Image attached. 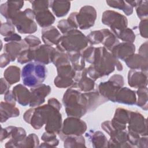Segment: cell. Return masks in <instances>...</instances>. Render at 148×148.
<instances>
[{
    "instance_id": "32",
    "label": "cell",
    "mask_w": 148,
    "mask_h": 148,
    "mask_svg": "<svg viewBox=\"0 0 148 148\" xmlns=\"http://www.w3.org/2000/svg\"><path fill=\"white\" fill-rule=\"evenodd\" d=\"M101 30L103 35L101 43L106 50L111 52L113 48L120 43L119 40L110 29L104 28Z\"/></svg>"
},
{
    "instance_id": "2",
    "label": "cell",
    "mask_w": 148,
    "mask_h": 148,
    "mask_svg": "<svg viewBox=\"0 0 148 148\" xmlns=\"http://www.w3.org/2000/svg\"><path fill=\"white\" fill-rule=\"evenodd\" d=\"M62 103L68 117L81 118L88 112L87 98L77 88L70 87L66 90L63 95Z\"/></svg>"
},
{
    "instance_id": "57",
    "label": "cell",
    "mask_w": 148,
    "mask_h": 148,
    "mask_svg": "<svg viewBox=\"0 0 148 148\" xmlns=\"http://www.w3.org/2000/svg\"><path fill=\"white\" fill-rule=\"evenodd\" d=\"M77 12H72L70 14V15L68 16L67 20L68 22L70 23V24L75 28V29H77L78 26L77 24V21H76V14Z\"/></svg>"
},
{
    "instance_id": "19",
    "label": "cell",
    "mask_w": 148,
    "mask_h": 148,
    "mask_svg": "<svg viewBox=\"0 0 148 148\" xmlns=\"http://www.w3.org/2000/svg\"><path fill=\"white\" fill-rule=\"evenodd\" d=\"M130 111L122 108H118L116 109L114 116L110 121L114 129L119 131L125 130L129 120Z\"/></svg>"
},
{
    "instance_id": "28",
    "label": "cell",
    "mask_w": 148,
    "mask_h": 148,
    "mask_svg": "<svg viewBox=\"0 0 148 148\" xmlns=\"http://www.w3.org/2000/svg\"><path fill=\"white\" fill-rule=\"evenodd\" d=\"M1 123L6 122L9 119L18 117L20 114L19 109L16 106L2 101L0 105Z\"/></svg>"
},
{
    "instance_id": "44",
    "label": "cell",
    "mask_w": 148,
    "mask_h": 148,
    "mask_svg": "<svg viewBox=\"0 0 148 148\" xmlns=\"http://www.w3.org/2000/svg\"><path fill=\"white\" fill-rule=\"evenodd\" d=\"M86 36L88 39V43L92 46L101 43L103 38V35L101 30H95L91 31Z\"/></svg>"
},
{
    "instance_id": "34",
    "label": "cell",
    "mask_w": 148,
    "mask_h": 148,
    "mask_svg": "<svg viewBox=\"0 0 148 148\" xmlns=\"http://www.w3.org/2000/svg\"><path fill=\"white\" fill-rule=\"evenodd\" d=\"M51 60V62L53 63L56 68L64 65L71 64L67 53L60 50L56 47L54 48Z\"/></svg>"
},
{
    "instance_id": "50",
    "label": "cell",
    "mask_w": 148,
    "mask_h": 148,
    "mask_svg": "<svg viewBox=\"0 0 148 148\" xmlns=\"http://www.w3.org/2000/svg\"><path fill=\"white\" fill-rule=\"evenodd\" d=\"M57 28L60 32H61L62 34H64L73 29H76L70 24L67 19H62L60 20L57 24Z\"/></svg>"
},
{
    "instance_id": "16",
    "label": "cell",
    "mask_w": 148,
    "mask_h": 148,
    "mask_svg": "<svg viewBox=\"0 0 148 148\" xmlns=\"http://www.w3.org/2000/svg\"><path fill=\"white\" fill-rule=\"evenodd\" d=\"M24 1H8L2 3L0 6V12L8 22H10L16 14L21 10L24 6Z\"/></svg>"
},
{
    "instance_id": "4",
    "label": "cell",
    "mask_w": 148,
    "mask_h": 148,
    "mask_svg": "<svg viewBox=\"0 0 148 148\" xmlns=\"http://www.w3.org/2000/svg\"><path fill=\"white\" fill-rule=\"evenodd\" d=\"M47 70L45 65L32 62L24 66L21 77L23 83L28 87H34L42 84L47 77Z\"/></svg>"
},
{
    "instance_id": "14",
    "label": "cell",
    "mask_w": 148,
    "mask_h": 148,
    "mask_svg": "<svg viewBox=\"0 0 148 148\" xmlns=\"http://www.w3.org/2000/svg\"><path fill=\"white\" fill-rule=\"evenodd\" d=\"M54 48L53 46L44 44L31 49L33 60L34 62L43 65L50 64L51 62V54Z\"/></svg>"
},
{
    "instance_id": "11",
    "label": "cell",
    "mask_w": 148,
    "mask_h": 148,
    "mask_svg": "<svg viewBox=\"0 0 148 148\" xmlns=\"http://www.w3.org/2000/svg\"><path fill=\"white\" fill-rule=\"evenodd\" d=\"M51 91L50 86L43 83L31 88V99L29 106L31 108L40 106L45 102V97L50 93Z\"/></svg>"
},
{
    "instance_id": "55",
    "label": "cell",
    "mask_w": 148,
    "mask_h": 148,
    "mask_svg": "<svg viewBox=\"0 0 148 148\" xmlns=\"http://www.w3.org/2000/svg\"><path fill=\"white\" fill-rule=\"evenodd\" d=\"M11 61V60L9 56L6 53H4L1 55L0 57V66L1 68H3L6 66Z\"/></svg>"
},
{
    "instance_id": "29",
    "label": "cell",
    "mask_w": 148,
    "mask_h": 148,
    "mask_svg": "<svg viewBox=\"0 0 148 148\" xmlns=\"http://www.w3.org/2000/svg\"><path fill=\"white\" fill-rule=\"evenodd\" d=\"M86 136L89 139L93 147L100 148L108 147V140L107 138L101 131L90 130L86 134Z\"/></svg>"
},
{
    "instance_id": "15",
    "label": "cell",
    "mask_w": 148,
    "mask_h": 148,
    "mask_svg": "<svg viewBox=\"0 0 148 148\" xmlns=\"http://www.w3.org/2000/svg\"><path fill=\"white\" fill-rule=\"evenodd\" d=\"M62 124V116L60 110L51 106L45 124V131L58 134L61 130Z\"/></svg>"
},
{
    "instance_id": "5",
    "label": "cell",
    "mask_w": 148,
    "mask_h": 148,
    "mask_svg": "<svg viewBox=\"0 0 148 148\" xmlns=\"http://www.w3.org/2000/svg\"><path fill=\"white\" fill-rule=\"evenodd\" d=\"M35 18V14L33 10L27 8L24 11L18 12L10 23L14 25L19 33L31 34L38 29Z\"/></svg>"
},
{
    "instance_id": "51",
    "label": "cell",
    "mask_w": 148,
    "mask_h": 148,
    "mask_svg": "<svg viewBox=\"0 0 148 148\" xmlns=\"http://www.w3.org/2000/svg\"><path fill=\"white\" fill-rule=\"evenodd\" d=\"M24 41L28 45L29 48L33 49L41 45L40 39L34 35H28L24 39Z\"/></svg>"
},
{
    "instance_id": "38",
    "label": "cell",
    "mask_w": 148,
    "mask_h": 148,
    "mask_svg": "<svg viewBox=\"0 0 148 148\" xmlns=\"http://www.w3.org/2000/svg\"><path fill=\"white\" fill-rule=\"evenodd\" d=\"M41 139L44 142L39 146V147H56L59 143V140L57 139L56 134L53 132H45L42 135Z\"/></svg>"
},
{
    "instance_id": "53",
    "label": "cell",
    "mask_w": 148,
    "mask_h": 148,
    "mask_svg": "<svg viewBox=\"0 0 148 148\" xmlns=\"http://www.w3.org/2000/svg\"><path fill=\"white\" fill-rule=\"evenodd\" d=\"M109 80L113 82L114 84H116L117 86H118L120 87H123L124 84V77L121 75L114 74L109 78Z\"/></svg>"
},
{
    "instance_id": "20",
    "label": "cell",
    "mask_w": 148,
    "mask_h": 148,
    "mask_svg": "<svg viewBox=\"0 0 148 148\" xmlns=\"http://www.w3.org/2000/svg\"><path fill=\"white\" fill-rule=\"evenodd\" d=\"M29 47L24 40L18 42H8L4 45V51L10 57L11 61H14L17 57Z\"/></svg>"
},
{
    "instance_id": "30",
    "label": "cell",
    "mask_w": 148,
    "mask_h": 148,
    "mask_svg": "<svg viewBox=\"0 0 148 148\" xmlns=\"http://www.w3.org/2000/svg\"><path fill=\"white\" fill-rule=\"evenodd\" d=\"M50 8L57 17L66 16L71 8V2L65 1H50Z\"/></svg>"
},
{
    "instance_id": "59",
    "label": "cell",
    "mask_w": 148,
    "mask_h": 148,
    "mask_svg": "<svg viewBox=\"0 0 148 148\" xmlns=\"http://www.w3.org/2000/svg\"><path fill=\"white\" fill-rule=\"evenodd\" d=\"M3 40L7 42H18V41H21L22 39H21V36L20 35H18V34L14 33L9 36L4 38Z\"/></svg>"
},
{
    "instance_id": "41",
    "label": "cell",
    "mask_w": 148,
    "mask_h": 148,
    "mask_svg": "<svg viewBox=\"0 0 148 148\" xmlns=\"http://www.w3.org/2000/svg\"><path fill=\"white\" fill-rule=\"evenodd\" d=\"M57 75L60 77H70L72 79L75 78L77 72H76L71 64L64 65L57 68Z\"/></svg>"
},
{
    "instance_id": "8",
    "label": "cell",
    "mask_w": 148,
    "mask_h": 148,
    "mask_svg": "<svg viewBox=\"0 0 148 148\" xmlns=\"http://www.w3.org/2000/svg\"><path fill=\"white\" fill-rule=\"evenodd\" d=\"M128 133L136 136H147V119L139 112L130 111Z\"/></svg>"
},
{
    "instance_id": "49",
    "label": "cell",
    "mask_w": 148,
    "mask_h": 148,
    "mask_svg": "<svg viewBox=\"0 0 148 148\" xmlns=\"http://www.w3.org/2000/svg\"><path fill=\"white\" fill-rule=\"evenodd\" d=\"M17 62L20 64H24L33 60L32 52L31 49L29 48L24 51L17 58Z\"/></svg>"
},
{
    "instance_id": "63",
    "label": "cell",
    "mask_w": 148,
    "mask_h": 148,
    "mask_svg": "<svg viewBox=\"0 0 148 148\" xmlns=\"http://www.w3.org/2000/svg\"><path fill=\"white\" fill-rule=\"evenodd\" d=\"M127 3L131 5L132 8L136 7L140 2L141 1H125Z\"/></svg>"
},
{
    "instance_id": "33",
    "label": "cell",
    "mask_w": 148,
    "mask_h": 148,
    "mask_svg": "<svg viewBox=\"0 0 148 148\" xmlns=\"http://www.w3.org/2000/svg\"><path fill=\"white\" fill-rule=\"evenodd\" d=\"M21 70L17 66L11 65L8 66L3 72L4 78L10 84H13L20 80Z\"/></svg>"
},
{
    "instance_id": "22",
    "label": "cell",
    "mask_w": 148,
    "mask_h": 148,
    "mask_svg": "<svg viewBox=\"0 0 148 148\" xmlns=\"http://www.w3.org/2000/svg\"><path fill=\"white\" fill-rule=\"evenodd\" d=\"M136 94L135 91L126 87H122L117 92L114 97V102L133 105L136 103Z\"/></svg>"
},
{
    "instance_id": "7",
    "label": "cell",
    "mask_w": 148,
    "mask_h": 148,
    "mask_svg": "<svg viewBox=\"0 0 148 148\" xmlns=\"http://www.w3.org/2000/svg\"><path fill=\"white\" fill-rule=\"evenodd\" d=\"M87 128V124L80 118L69 116L62 122V127L58 135L61 140L64 141L68 136L82 135Z\"/></svg>"
},
{
    "instance_id": "43",
    "label": "cell",
    "mask_w": 148,
    "mask_h": 148,
    "mask_svg": "<svg viewBox=\"0 0 148 148\" xmlns=\"http://www.w3.org/2000/svg\"><path fill=\"white\" fill-rule=\"evenodd\" d=\"M39 140L38 136L34 133L29 134L25 137L21 144L20 147H39Z\"/></svg>"
},
{
    "instance_id": "39",
    "label": "cell",
    "mask_w": 148,
    "mask_h": 148,
    "mask_svg": "<svg viewBox=\"0 0 148 148\" xmlns=\"http://www.w3.org/2000/svg\"><path fill=\"white\" fill-rule=\"evenodd\" d=\"M136 94L138 96V98H136V102L135 104L143 110L147 111L148 109L147 87H146L138 88L136 91Z\"/></svg>"
},
{
    "instance_id": "25",
    "label": "cell",
    "mask_w": 148,
    "mask_h": 148,
    "mask_svg": "<svg viewBox=\"0 0 148 148\" xmlns=\"http://www.w3.org/2000/svg\"><path fill=\"white\" fill-rule=\"evenodd\" d=\"M127 66L131 69L138 70L147 72V58L138 54H134L124 60Z\"/></svg>"
},
{
    "instance_id": "42",
    "label": "cell",
    "mask_w": 148,
    "mask_h": 148,
    "mask_svg": "<svg viewBox=\"0 0 148 148\" xmlns=\"http://www.w3.org/2000/svg\"><path fill=\"white\" fill-rule=\"evenodd\" d=\"M75 81L73 79L70 77H60L57 76L54 80V84L58 88H65L72 87L74 85Z\"/></svg>"
},
{
    "instance_id": "1",
    "label": "cell",
    "mask_w": 148,
    "mask_h": 148,
    "mask_svg": "<svg viewBox=\"0 0 148 148\" xmlns=\"http://www.w3.org/2000/svg\"><path fill=\"white\" fill-rule=\"evenodd\" d=\"M115 68L118 71L123 69L120 61L116 58L103 46L96 47L93 64L87 68V75L95 81L98 79L108 76Z\"/></svg>"
},
{
    "instance_id": "23",
    "label": "cell",
    "mask_w": 148,
    "mask_h": 148,
    "mask_svg": "<svg viewBox=\"0 0 148 148\" xmlns=\"http://www.w3.org/2000/svg\"><path fill=\"white\" fill-rule=\"evenodd\" d=\"M42 39L46 45L57 46L62 36L60 31L54 26H50L42 29Z\"/></svg>"
},
{
    "instance_id": "61",
    "label": "cell",
    "mask_w": 148,
    "mask_h": 148,
    "mask_svg": "<svg viewBox=\"0 0 148 148\" xmlns=\"http://www.w3.org/2000/svg\"><path fill=\"white\" fill-rule=\"evenodd\" d=\"M147 136H140L138 145V147L140 148H147L148 147Z\"/></svg>"
},
{
    "instance_id": "58",
    "label": "cell",
    "mask_w": 148,
    "mask_h": 148,
    "mask_svg": "<svg viewBox=\"0 0 148 148\" xmlns=\"http://www.w3.org/2000/svg\"><path fill=\"white\" fill-rule=\"evenodd\" d=\"M138 54L147 58V41H146L140 46L138 50Z\"/></svg>"
},
{
    "instance_id": "26",
    "label": "cell",
    "mask_w": 148,
    "mask_h": 148,
    "mask_svg": "<svg viewBox=\"0 0 148 148\" xmlns=\"http://www.w3.org/2000/svg\"><path fill=\"white\" fill-rule=\"evenodd\" d=\"M87 99L88 112L94 111L101 105L106 102L108 100L102 96L97 91L94 89L91 91L84 92Z\"/></svg>"
},
{
    "instance_id": "62",
    "label": "cell",
    "mask_w": 148,
    "mask_h": 148,
    "mask_svg": "<svg viewBox=\"0 0 148 148\" xmlns=\"http://www.w3.org/2000/svg\"><path fill=\"white\" fill-rule=\"evenodd\" d=\"M8 138V133L6 129V128H1V135H0V140L1 142H2L5 139Z\"/></svg>"
},
{
    "instance_id": "40",
    "label": "cell",
    "mask_w": 148,
    "mask_h": 148,
    "mask_svg": "<svg viewBox=\"0 0 148 148\" xmlns=\"http://www.w3.org/2000/svg\"><path fill=\"white\" fill-rule=\"evenodd\" d=\"M116 36L124 42L133 43L135 40V34L132 29L126 28L121 31L112 32Z\"/></svg>"
},
{
    "instance_id": "54",
    "label": "cell",
    "mask_w": 148,
    "mask_h": 148,
    "mask_svg": "<svg viewBox=\"0 0 148 148\" xmlns=\"http://www.w3.org/2000/svg\"><path fill=\"white\" fill-rule=\"evenodd\" d=\"M4 100L6 102L10 105L16 106V102L17 101L12 91L9 90L4 94Z\"/></svg>"
},
{
    "instance_id": "36",
    "label": "cell",
    "mask_w": 148,
    "mask_h": 148,
    "mask_svg": "<svg viewBox=\"0 0 148 148\" xmlns=\"http://www.w3.org/2000/svg\"><path fill=\"white\" fill-rule=\"evenodd\" d=\"M64 147L65 148L86 147L84 138L82 135L68 136L64 140Z\"/></svg>"
},
{
    "instance_id": "12",
    "label": "cell",
    "mask_w": 148,
    "mask_h": 148,
    "mask_svg": "<svg viewBox=\"0 0 148 148\" xmlns=\"http://www.w3.org/2000/svg\"><path fill=\"white\" fill-rule=\"evenodd\" d=\"M6 129L9 140L5 143V147L6 148L20 147L21 143L27 136L25 130L22 127L12 125L6 127Z\"/></svg>"
},
{
    "instance_id": "60",
    "label": "cell",
    "mask_w": 148,
    "mask_h": 148,
    "mask_svg": "<svg viewBox=\"0 0 148 148\" xmlns=\"http://www.w3.org/2000/svg\"><path fill=\"white\" fill-rule=\"evenodd\" d=\"M47 103L50 105L51 106L54 107L55 108L57 109L58 110H60V109H61V104L60 103V102L58 101V99H57L55 98H50L48 101H47Z\"/></svg>"
},
{
    "instance_id": "10",
    "label": "cell",
    "mask_w": 148,
    "mask_h": 148,
    "mask_svg": "<svg viewBox=\"0 0 148 148\" xmlns=\"http://www.w3.org/2000/svg\"><path fill=\"white\" fill-rule=\"evenodd\" d=\"M97 11L90 5L82 6L76 14L78 28L80 29H87L94 26L97 18Z\"/></svg>"
},
{
    "instance_id": "27",
    "label": "cell",
    "mask_w": 148,
    "mask_h": 148,
    "mask_svg": "<svg viewBox=\"0 0 148 148\" xmlns=\"http://www.w3.org/2000/svg\"><path fill=\"white\" fill-rule=\"evenodd\" d=\"M16 101L21 105H29L31 99V91L23 84H18L12 90Z\"/></svg>"
},
{
    "instance_id": "52",
    "label": "cell",
    "mask_w": 148,
    "mask_h": 148,
    "mask_svg": "<svg viewBox=\"0 0 148 148\" xmlns=\"http://www.w3.org/2000/svg\"><path fill=\"white\" fill-rule=\"evenodd\" d=\"M140 35L144 38H147V18L141 20L139 24Z\"/></svg>"
},
{
    "instance_id": "56",
    "label": "cell",
    "mask_w": 148,
    "mask_h": 148,
    "mask_svg": "<svg viewBox=\"0 0 148 148\" xmlns=\"http://www.w3.org/2000/svg\"><path fill=\"white\" fill-rule=\"evenodd\" d=\"M10 84L5 78H1V94H5L9 90Z\"/></svg>"
},
{
    "instance_id": "6",
    "label": "cell",
    "mask_w": 148,
    "mask_h": 148,
    "mask_svg": "<svg viewBox=\"0 0 148 148\" xmlns=\"http://www.w3.org/2000/svg\"><path fill=\"white\" fill-rule=\"evenodd\" d=\"M51 108L48 103L31 108L24 113L23 119L34 129L39 130L46 124Z\"/></svg>"
},
{
    "instance_id": "21",
    "label": "cell",
    "mask_w": 148,
    "mask_h": 148,
    "mask_svg": "<svg viewBox=\"0 0 148 148\" xmlns=\"http://www.w3.org/2000/svg\"><path fill=\"white\" fill-rule=\"evenodd\" d=\"M110 137L108 147H132L128 142V132L125 130L116 131Z\"/></svg>"
},
{
    "instance_id": "48",
    "label": "cell",
    "mask_w": 148,
    "mask_h": 148,
    "mask_svg": "<svg viewBox=\"0 0 148 148\" xmlns=\"http://www.w3.org/2000/svg\"><path fill=\"white\" fill-rule=\"evenodd\" d=\"M0 32L5 38L15 33V27L10 22L2 23Z\"/></svg>"
},
{
    "instance_id": "37",
    "label": "cell",
    "mask_w": 148,
    "mask_h": 148,
    "mask_svg": "<svg viewBox=\"0 0 148 148\" xmlns=\"http://www.w3.org/2000/svg\"><path fill=\"white\" fill-rule=\"evenodd\" d=\"M106 3L111 8L122 10L126 16H130L133 13V8L127 3L125 1H106Z\"/></svg>"
},
{
    "instance_id": "24",
    "label": "cell",
    "mask_w": 148,
    "mask_h": 148,
    "mask_svg": "<svg viewBox=\"0 0 148 148\" xmlns=\"http://www.w3.org/2000/svg\"><path fill=\"white\" fill-rule=\"evenodd\" d=\"M121 87L117 86L109 79L106 82H101L97 87V91L108 101L114 102L115 95Z\"/></svg>"
},
{
    "instance_id": "45",
    "label": "cell",
    "mask_w": 148,
    "mask_h": 148,
    "mask_svg": "<svg viewBox=\"0 0 148 148\" xmlns=\"http://www.w3.org/2000/svg\"><path fill=\"white\" fill-rule=\"evenodd\" d=\"M50 1H31L29 2L31 3L32 8L35 14L45 10H47L50 8Z\"/></svg>"
},
{
    "instance_id": "3",
    "label": "cell",
    "mask_w": 148,
    "mask_h": 148,
    "mask_svg": "<svg viewBox=\"0 0 148 148\" xmlns=\"http://www.w3.org/2000/svg\"><path fill=\"white\" fill-rule=\"evenodd\" d=\"M87 36L77 29L62 34L56 48L65 53L80 52L88 46Z\"/></svg>"
},
{
    "instance_id": "9",
    "label": "cell",
    "mask_w": 148,
    "mask_h": 148,
    "mask_svg": "<svg viewBox=\"0 0 148 148\" xmlns=\"http://www.w3.org/2000/svg\"><path fill=\"white\" fill-rule=\"evenodd\" d=\"M101 21L103 24L110 28L112 32L123 30L128 26L127 18L124 15L112 10L103 12Z\"/></svg>"
},
{
    "instance_id": "18",
    "label": "cell",
    "mask_w": 148,
    "mask_h": 148,
    "mask_svg": "<svg viewBox=\"0 0 148 148\" xmlns=\"http://www.w3.org/2000/svg\"><path fill=\"white\" fill-rule=\"evenodd\" d=\"M135 46L133 43L121 42L116 45L111 51L112 54L117 59L124 61L135 54Z\"/></svg>"
},
{
    "instance_id": "47",
    "label": "cell",
    "mask_w": 148,
    "mask_h": 148,
    "mask_svg": "<svg viewBox=\"0 0 148 148\" xmlns=\"http://www.w3.org/2000/svg\"><path fill=\"white\" fill-rule=\"evenodd\" d=\"M95 49L96 47L90 46H87L80 51V54L84 59L85 61L91 64H93L95 58Z\"/></svg>"
},
{
    "instance_id": "31",
    "label": "cell",
    "mask_w": 148,
    "mask_h": 148,
    "mask_svg": "<svg viewBox=\"0 0 148 148\" xmlns=\"http://www.w3.org/2000/svg\"><path fill=\"white\" fill-rule=\"evenodd\" d=\"M35 19L42 28L51 26L56 20L54 16L49 9L35 13Z\"/></svg>"
},
{
    "instance_id": "35",
    "label": "cell",
    "mask_w": 148,
    "mask_h": 148,
    "mask_svg": "<svg viewBox=\"0 0 148 148\" xmlns=\"http://www.w3.org/2000/svg\"><path fill=\"white\" fill-rule=\"evenodd\" d=\"M71 65L76 72H80L85 68V60L80 54V52L66 53Z\"/></svg>"
},
{
    "instance_id": "46",
    "label": "cell",
    "mask_w": 148,
    "mask_h": 148,
    "mask_svg": "<svg viewBox=\"0 0 148 148\" xmlns=\"http://www.w3.org/2000/svg\"><path fill=\"white\" fill-rule=\"evenodd\" d=\"M136 8V12L139 18L143 20L147 18L148 16V1H141Z\"/></svg>"
},
{
    "instance_id": "17",
    "label": "cell",
    "mask_w": 148,
    "mask_h": 148,
    "mask_svg": "<svg viewBox=\"0 0 148 148\" xmlns=\"http://www.w3.org/2000/svg\"><path fill=\"white\" fill-rule=\"evenodd\" d=\"M128 84L131 87L141 88L147 86V72L131 69L128 73Z\"/></svg>"
},
{
    "instance_id": "13",
    "label": "cell",
    "mask_w": 148,
    "mask_h": 148,
    "mask_svg": "<svg viewBox=\"0 0 148 148\" xmlns=\"http://www.w3.org/2000/svg\"><path fill=\"white\" fill-rule=\"evenodd\" d=\"M74 81V85L72 87L77 88L80 91L87 92L94 89L95 81L87 76V68L80 72H77Z\"/></svg>"
}]
</instances>
